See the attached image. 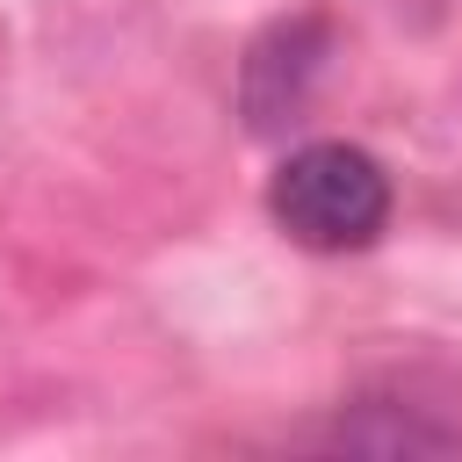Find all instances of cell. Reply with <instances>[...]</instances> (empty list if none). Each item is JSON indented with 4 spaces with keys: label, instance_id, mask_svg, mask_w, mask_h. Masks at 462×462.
<instances>
[{
    "label": "cell",
    "instance_id": "obj_1",
    "mask_svg": "<svg viewBox=\"0 0 462 462\" xmlns=\"http://www.w3.org/2000/svg\"><path fill=\"white\" fill-rule=\"evenodd\" d=\"M267 217L303 253H361L390 224V173L346 137L296 144L267 180Z\"/></svg>",
    "mask_w": 462,
    "mask_h": 462
}]
</instances>
